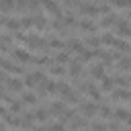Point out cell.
Masks as SVG:
<instances>
[{"label": "cell", "mask_w": 131, "mask_h": 131, "mask_svg": "<svg viewBox=\"0 0 131 131\" xmlns=\"http://www.w3.org/2000/svg\"><path fill=\"white\" fill-rule=\"evenodd\" d=\"M45 78H47V76H45L43 70H35V72H27L23 80H25V86H27V88H35V86H37L39 82H43Z\"/></svg>", "instance_id": "3"}, {"label": "cell", "mask_w": 131, "mask_h": 131, "mask_svg": "<svg viewBox=\"0 0 131 131\" xmlns=\"http://www.w3.org/2000/svg\"><path fill=\"white\" fill-rule=\"evenodd\" d=\"M53 61H57V63H63V66H68V63L72 61V55H70V51H57V53L53 55Z\"/></svg>", "instance_id": "14"}, {"label": "cell", "mask_w": 131, "mask_h": 131, "mask_svg": "<svg viewBox=\"0 0 131 131\" xmlns=\"http://www.w3.org/2000/svg\"><path fill=\"white\" fill-rule=\"evenodd\" d=\"M47 70H49V76H53V78H66V74H68L66 66L57 63V61H53V66H47Z\"/></svg>", "instance_id": "9"}, {"label": "cell", "mask_w": 131, "mask_h": 131, "mask_svg": "<svg viewBox=\"0 0 131 131\" xmlns=\"http://www.w3.org/2000/svg\"><path fill=\"white\" fill-rule=\"evenodd\" d=\"M2 70H4V72H8V74H12V76H25V74H27L25 66H18V63H16V59H14V61H10V59H8V57H4V55H2Z\"/></svg>", "instance_id": "2"}, {"label": "cell", "mask_w": 131, "mask_h": 131, "mask_svg": "<svg viewBox=\"0 0 131 131\" xmlns=\"http://www.w3.org/2000/svg\"><path fill=\"white\" fill-rule=\"evenodd\" d=\"M49 108H51L53 113H57V115H59V113L66 108V100H63V98H61V100H53V102L49 104Z\"/></svg>", "instance_id": "23"}, {"label": "cell", "mask_w": 131, "mask_h": 131, "mask_svg": "<svg viewBox=\"0 0 131 131\" xmlns=\"http://www.w3.org/2000/svg\"><path fill=\"white\" fill-rule=\"evenodd\" d=\"M117 18H119V16H117L115 12H111V14H106V16H104V18H102V20L98 23V29H100V31H104V29H108V27H115V23H117Z\"/></svg>", "instance_id": "11"}, {"label": "cell", "mask_w": 131, "mask_h": 131, "mask_svg": "<svg viewBox=\"0 0 131 131\" xmlns=\"http://www.w3.org/2000/svg\"><path fill=\"white\" fill-rule=\"evenodd\" d=\"M113 80H115V84L121 86V88H129V86H131V78H125V76H121V74H115Z\"/></svg>", "instance_id": "20"}, {"label": "cell", "mask_w": 131, "mask_h": 131, "mask_svg": "<svg viewBox=\"0 0 131 131\" xmlns=\"http://www.w3.org/2000/svg\"><path fill=\"white\" fill-rule=\"evenodd\" d=\"M100 39H102V45H106V47H113V45H115V41H117V37H115L113 33H108V31H104Z\"/></svg>", "instance_id": "21"}, {"label": "cell", "mask_w": 131, "mask_h": 131, "mask_svg": "<svg viewBox=\"0 0 131 131\" xmlns=\"http://www.w3.org/2000/svg\"><path fill=\"white\" fill-rule=\"evenodd\" d=\"M20 23H23V29H31V27H35V14L20 16Z\"/></svg>", "instance_id": "22"}, {"label": "cell", "mask_w": 131, "mask_h": 131, "mask_svg": "<svg viewBox=\"0 0 131 131\" xmlns=\"http://www.w3.org/2000/svg\"><path fill=\"white\" fill-rule=\"evenodd\" d=\"M23 88H27L25 86V80H18L16 76L10 78L8 72H4V76H2V90H8L12 94H18V92H23Z\"/></svg>", "instance_id": "1"}, {"label": "cell", "mask_w": 131, "mask_h": 131, "mask_svg": "<svg viewBox=\"0 0 131 131\" xmlns=\"http://www.w3.org/2000/svg\"><path fill=\"white\" fill-rule=\"evenodd\" d=\"M84 43H86L88 47H94V49H98V47L102 45V39H100V37H96V35H88V37L84 39Z\"/></svg>", "instance_id": "19"}, {"label": "cell", "mask_w": 131, "mask_h": 131, "mask_svg": "<svg viewBox=\"0 0 131 131\" xmlns=\"http://www.w3.org/2000/svg\"><path fill=\"white\" fill-rule=\"evenodd\" d=\"M98 8H100V14H111V6H108V2L98 4Z\"/></svg>", "instance_id": "24"}, {"label": "cell", "mask_w": 131, "mask_h": 131, "mask_svg": "<svg viewBox=\"0 0 131 131\" xmlns=\"http://www.w3.org/2000/svg\"><path fill=\"white\" fill-rule=\"evenodd\" d=\"M20 98H23V102H25L27 106H31V104L35 106V104H37V100H39V94H35V92H23V96H20Z\"/></svg>", "instance_id": "15"}, {"label": "cell", "mask_w": 131, "mask_h": 131, "mask_svg": "<svg viewBox=\"0 0 131 131\" xmlns=\"http://www.w3.org/2000/svg\"><path fill=\"white\" fill-rule=\"evenodd\" d=\"M10 55H12V59H16V61H20V63H31L33 61V55L27 51V49H23V47H12V51H10ZM8 55V57H10Z\"/></svg>", "instance_id": "5"}, {"label": "cell", "mask_w": 131, "mask_h": 131, "mask_svg": "<svg viewBox=\"0 0 131 131\" xmlns=\"http://www.w3.org/2000/svg\"><path fill=\"white\" fill-rule=\"evenodd\" d=\"M100 90H102V92H113V90H115V80H113V76H104V78L100 80Z\"/></svg>", "instance_id": "13"}, {"label": "cell", "mask_w": 131, "mask_h": 131, "mask_svg": "<svg viewBox=\"0 0 131 131\" xmlns=\"http://www.w3.org/2000/svg\"><path fill=\"white\" fill-rule=\"evenodd\" d=\"M78 31H84V33H96V31H98V25L92 23V20H88V18H84V20L78 23Z\"/></svg>", "instance_id": "10"}, {"label": "cell", "mask_w": 131, "mask_h": 131, "mask_svg": "<svg viewBox=\"0 0 131 131\" xmlns=\"http://www.w3.org/2000/svg\"><path fill=\"white\" fill-rule=\"evenodd\" d=\"M68 74H70V78H80V76H84V61L82 59H72L70 63H68Z\"/></svg>", "instance_id": "6"}, {"label": "cell", "mask_w": 131, "mask_h": 131, "mask_svg": "<svg viewBox=\"0 0 131 131\" xmlns=\"http://www.w3.org/2000/svg\"><path fill=\"white\" fill-rule=\"evenodd\" d=\"M115 119H119V121H129L131 119V111H127V108H121V106H115Z\"/></svg>", "instance_id": "16"}, {"label": "cell", "mask_w": 131, "mask_h": 131, "mask_svg": "<svg viewBox=\"0 0 131 131\" xmlns=\"http://www.w3.org/2000/svg\"><path fill=\"white\" fill-rule=\"evenodd\" d=\"M68 127H70V129H80V127H90V123H88L84 117H76V115H74V117L70 119Z\"/></svg>", "instance_id": "12"}, {"label": "cell", "mask_w": 131, "mask_h": 131, "mask_svg": "<svg viewBox=\"0 0 131 131\" xmlns=\"http://www.w3.org/2000/svg\"><path fill=\"white\" fill-rule=\"evenodd\" d=\"M88 74H90L92 80H102L104 74H106V68H104V63H92L90 70H88Z\"/></svg>", "instance_id": "8"}, {"label": "cell", "mask_w": 131, "mask_h": 131, "mask_svg": "<svg viewBox=\"0 0 131 131\" xmlns=\"http://www.w3.org/2000/svg\"><path fill=\"white\" fill-rule=\"evenodd\" d=\"M117 70H119V72H131V57L123 55V57L117 61Z\"/></svg>", "instance_id": "17"}, {"label": "cell", "mask_w": 131, "mask_h": 131, "mask_svg": "<svg viewBox=\"0 0 131 131\" xmlns=\"http://www.w3.org/2000/svg\"><path fill=\"white\" fill-rule=\"evenodd\" d=\"M41 8L45 12H49V14H53V16H59L61 14V8H59L57 0H41Z\"/></svg>", "instance_id": "7"}, {"label": "cell", "mask_w": 131, "mask_h": 131, "mask_svg": "<svg viewBox=\"0 0 131 131\" xmlns=\"http://www.w3.org/2000/svg\"><path fill=\"white\" fill-rule=\"evenodd\" d=\"M16 12V0H2V14Z\"/></svg>", "instance_id": "18"}, {"label": "cell", "mask_w": 131, "mask_h": 131, "mask_svg": "<svg viewBox=\"0 0 131 131\" xmlns=\"http://www.w3.org/2000/svg\"><path fill=\"white\" fill-rule=\"evenodd\" d=\"M98 106H100V102H96V100H92V102H80L78 104V111L84 115V117H88V119H92V117H96L98 115Z\"/></svg>", "instance_id": "4"}]
</instances>
